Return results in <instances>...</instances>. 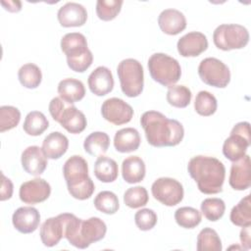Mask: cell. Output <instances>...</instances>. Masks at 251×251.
Wrapping results in <instances>:
<instances>
[{"label": "cell", "instance_id": "obj_1", "mask_svg": "<svg viewBox=\"0 0 251 251\" xmlns=\"http://www.w3.org/2000/svg\"><path fill=\"white\" fill-rule=\"evenodd\" d=\"M148 143L154 147L176 146L184 136L182 125L174 119H168L157 111L144 112L140 118Z\"/></svg>", "mask_w": 251, "mask_h": 251}, {"label": "cell", "instance_id": "obj_2", "mask_svg": "<svg viewBox=\"0 0 251 251\" xmlns=\"http://www.w3.org/2000/svg\"><path fill=\"white\" fill-rule=\"evenodd\" d=\"M187 171L202 193L217 194L222 192L226 168L217 158L203 155L195 156L188 162Z\"/></svg>", "mask_w": 251, "mask_h": 251}, {"label": "cell", "instance_id": "obj_3", "mask_svg": "<svg viewBox=\"0 0 251 251\" xmlns=\"http://www.w3.org/2000/svg\"><path fill=\"white\" fill-rule=\"evenodd\" d=\"M65 214V238L73 246L85 249L91 243L104 238L107 226L106 224L97 217H91L82 221L71 213Z\"/></svg>", "mask_w": 251, "mask_h": 251}, {"label": "cell", "instance_id": "obj_4", "mask_svg": "<svg viewBox=\"0 0 251 251\" xmlns=\"http://www.w3.org/2000/svg\"><path fill=\"white\" fill-rule=\"evenodd\" d=\"M63 174L71 196L78 200H85L92 196L95 185L88 176L87 162L81 156L70 157L64 164Z\"/></svg>", "mask_w": 251, "mask_h": 251}, {"label": "cell", "instance_id": "obj_5", "mask_svg": "<svg viewBox=\"0 0 251 251\" xmlns=\"http://www.w3.org/2000/svg\"><path fill=\"white\" fill-rule=\"evenodd\" d=\"M61 49L67 57L69 68L76 73L85 72L93 62V55L87 47V40L82 33L70 32L61 39Z\"/></svg>", "mask_w": 251, "mask_h": 251}, {"label": "cell", "instance_id": "obj_6", "mask_svg": "<svg viewBox=\"0 0 251 251\" xmlns=\"http://www.w3.org/2000/svg\"><path fill=\"white\" fill-rule=\"evenodd\" d=\"M66 103L60 97L53 98L48 106L51 117L70 133L82 132L87 126L84 114L74 105L66 106Z\"/></svg>", "mask_w": 251, "mask_h": 251}, {"label": "cell", "instance_id": "obj_7", "mask_svg": "<svg viewBox=\"0 0 251 251\" xmlns=\"http://www.w3.org/2000/svg\"><path fill=\"white\" fill-rule=\"evenodd\" d=\"M147 65L151 77L163 86L174 85L180 78L181 68L179 63L165 53L151 55Z\"/></svg>", "mask_w": 251, "mask_h": 251}, {"label": "cell", "instance_id": "obj_8", "mask_svg": "<svg viewBox=\"0 0 251 251\" xmlns=\"http://www.w3.org/2000/svg\"><path fill=\"white\" fill-rule=\"evenodd\" d=\"M117 74L125 95L133 98L141 94L144 85V72L140 62L132 58L125 59L119 63Z\"/></svg>", "mask_w": 251, "mask_h": 251}, {"label": "cell", "instance_id": "obj_9", "mask_svg": "<svg viewBox=\"0 0 251 251\" xmlns=\"http://www.w3.org/2000/svg\"><path fill=\"white\" fill-rule=\"evenodd\" d=\"M213 41L216 47L223 51L241 49L249 41V32L241 25L223 24L214 30Z\"/></svg>", "mask_w": 251, "mask_h": 251}, {"label": "cell", "instance_id": "obj_10", "mask_svg": "<svg viewBox=\"0 0 251 251\" xmlns=\"http://www.w3.org/2000/svg\"><path fill=\"white\" fill-rule=\"evenodd\" d=\"M250 143V124L248 122L237 123L223 144V154L229 161L236 162L246 155Z\"/></svg>", "mask_w": 251, "mask_h": 251}, {"label": "cell", "instance_id": "obj_11", "mask_svg": "<svg viewBox=\"0 0 251 251\" xmlns=\"http://www.w3.org/2000/svg\"><path fill=\"white\" fill-rule=\"evenodd\" d=\"M198 75L204 83L218 88L226 87L230 81L228 67L214 57L205 58L200 62Z\"/></svg>", "mask_w": 251, "mask_h": 251}, {"label": "cell", "instance_id": "obj_12", "mask_svg": "<svg viewBox=\"0 0 251 251\" xmlns=\"http://www.w3.org/2000/svg\"><path fill=\"white\" fill-rule=\"evenodd\" d=\"M153 197L163 205L172 207L183 199L182 184L172 177H159L151 186Z\"/></svg>", "mask_w": 251, "mask_h": 251}, {"label": "cell", "instance_id": "obj_13", "mask_svg": "<svg viewBox=\"0 0 251 251\" xmlns=\"http://www.w3.org/2000/svg\"><path fill=\"white\" fill-rule=\"evenodd\" d=\"M101 114L102 117L109 123L116 126H121L131 121L133 117V109L123 99L113 97L103 102Z\"/></svg>", "mask_w": 251, "mask_h": 251}, {"label": "cell", "instance_id": "obj_14", "mask_svg": "<svg viewBox=\"0 0 251 251\" xmlns=\"http://www.w3.org/2000/svg\"><path fill=\"white\" fill-rule=\"evenodd\" d=\"M51 193L50 184L43 178L36 177L24 182L19 191L20 199L25 204H38L48 199Z\"/></svg>", "mask_w": 251, "mask_h": 251}, {"label": "cell", "instance_id": "obj_15", "mask_svg": "<svg viewBox=\"0 0 251 251\" xmlns=\"http://www.w3.org/2000/svg\"><path fill=\"white\" fill-rule=\"evenodd\" d=\"M176 47L182 57H197L208 48V40L204 33L191 31L178 39Z\"/></svg>", "mask_w": 251, "mask_h": 251}, {"label": "cell", "instance_id": "obj_16", "mask_svg": "<svg viewBox=\"0 0 251 251\" xmlns=\"http://www.w3.org/2000/svg\"><path fill=\"white\" fill-rule=\"evenodd\" d=\"M12 223L14 227L21 233H31L39 226L40 214L34 207H20L14 212Z\"/></svg>", "mask_w": 251, "mask_h": 251}, {"label": "cell", "instance_id": "obj_17", "mask_svg": "<svg viewBox=\"0 0 251 251\" xmlns=\"http://www.w3.org/2000/svg\"><path fill=\"white\" fill-rule=\"evenodd\" d=\"M40 239L44 246L53 247L65 237V217L64 213L57 217L47 219L40 227Z\"/></svg>", "mask_w": 251, "mask_h": 251}, {"label": "cell", "instance_id": "obj_18", "mask_svg": "<svg viewBox=\"0 0 251 251\" xmlns=\"http://www.w3.org/2000/svg\"><path fill=\"white\" fill-rule=\"evenodd\" d=\"M229 185L234 190H245L251 184V162L249 155L232 162L228 178Z\"/></svg>", "mask_w": 251, "mask_h": 251}, {"label": "cell", "instance_id": "obj_19", "mask_svg": "<svg viewBox=\"0 0 251 251\" xmlns=\"http://www.w3.org/2000/svg\"><path fill=\"white\" fill-rule=\"evenodd\" d=\"M57 18L64 27L81 26L86 23L87 11L81 4L68 2L58 10Z\"/></svg>", "mask_w": 251, "mask_h": 251}, {"label": "cell", "instance_id": "obj_20", "mask_svg": "<svg viewBox=\"0 0 251 251\" xmlns=\"http://www.w3.org/2000/svg\"><path fill=\"white\" fill-rule=\"evenodd\" d=\"M23 169L31 176H40L46 169L48 162L47 157L42 149L36 145L26 147L21 157Z\"/></svg>", "mask_w": 251, "mask_h": 251}, {"label": "cell", "instance_id": "obj_21", "mask_svg": "<svg viewBox=\"0 0 251 251\" xmlns=\"http://www.w3.org/2000/svg\"><path fill=\"white\" fill-rule=\"evenodd\" d=\"M88 87L97 96H104L114 88V77L111 71L104 66L97 67L88 76Z\"/></svg>", "mask_w": 251, "mask_h": 251}, {"label": "cell", "instance_id": "obj_22", "mask_svg": "<svg viewBox=\"0 0 251 251\" xmlns=\"http://www.w3.org/2000/svg\"><path fill=\"white\" fill-rule=\"evenodd\" d=\"M158 25L164 33L176 35L186 27V19L176 9H166L159 15Z\"/></svg>", "mask_w": 251, "mask_h": 251}, {"label": "cell", "instance_id": "obj_23", "mask_svg": "<svg viewBox=\"0 0 251 251\" xmlns=\"http://www.w3.org/2000/svg\"><path fill=\"white\" fill-rule=\"evenodd\" d=\"M69 139L60 131H53L49 133L42 142V151L47 159H59L68 150Z\"/></svg>", "mask_w": 251, "mask_h": 251}, {"label": "cell", "instance_id": "obj_24", "mask_svg": "<svg viewBox=\"0 0 251 251\" xmlns=\"http://www.w3.org/2000/svg\"><path fill=\"white\" fill-rule=\"evenodd\" d=\"M140 141L139 132L133 127L122 128L118 130L114 136L115 149L121 153H129L137 150Z\"/></svg>", "mask_w": 251, "mask_h": 251}, {"label": "cell", "instance_id": "obj_25", "mask_svg": "<svg viewBox=\"0 0 251 251\" xmlns=\"http://www.w3.org/2000/svg\"><path fill=\"white\" fill-rule=\"evenodd\" d=\"M58 93L60 98L68 104H74L80 101L85 95L83 83L76 78H65L58 84Z\"/></svg>", "mask_w": 251, "mask_h": 251}, {"label": "cell", "instance_id": "obj_26", "mask_svg": "<svg viewBox=\"0 0 251 251\" xmlns=\"http://www.w3.org/2000/svg\"><path fill=\"white\" fill-rule=\"evenodd\" d=\"M145 164L138 156H129L122 163V176L127 183H137L145 176Z\"/></svg>", "mask_w": 251, "mask_h": 251}, {"label": "cell", "instance_id": "obj_27", "mask_svg": "<svg viewBox=\"0 0 251 251\" xmlns=\"http://www.w3.org/2000/svg\"><path fill=\"white\" fill-rule=\"evenodd\" d=\"M94 175L102 182H113L119 175L117 162L106 156L98 157L94 164Z\"/></svg>", "mask_w": 251, "mask_h": 251}, {"label": "cell", "instance_id": "obj_28", "mask_svg": "<svg viewBox=\"0 0 251 251\" xmlns=\"http://www.w3.org/2000/svg\"><path fill=\"white\" fill-rule=\"evenodd\" d=\"M110 145V137L106 132L94 131L91 132L83 142L84 151L95 157L103 156Z\"/></svg>", "mask_w": 251, "mask_h": 251}, {"label": "cell", "instance_id": "obj_29", "mask_svg": "<svg viewBox=\"0 0 251 251\" xmlns=\"http://www.w3.org/2000/svg\"><path fill=\"white\" fill-rule=\"evenodd\" d=\"M48 126L49 122L43 113L39 111H31L26 115L23 128L28 135L38 136L42 134Z\"/></svg>", "mask_w": 251, "mask_h": 251}, {"label": "cell", "instance_id": "obj_30", "mask_svg": "<svg viewBox=\"0 0 251 251\" xmlns=\"http://www.w3.org/2000/svg\"><path fill=\"white\" fill-rule=\"evenodd\" d=\"M230 222L237 226H251V201L250 195L243 197L230 211Z\"/></svg>", "mask_w": 251, "mask_h": 251}, {"label": "cell", "instance_id": "obj_31", "mask_svg": "<svg viewBox=\"0 0 251 251\" xmlns=\"http://www.w3.org/2000/svg\"><path fill=\"white\" fill-rule=\"evenodd\" d=\"M18 77L23 86L25 88L34 89L41 83L42 74L38 66L32 63H27L20 68Z\"/></svg>", "mask_w": 251, "mask_h": 251}, {"label": "cell", "instance_id": "obj_32", "mask_svg": "<svg viewBox=\"0 0 251 251\" xmlns=\"http://www.w3.org/2000/svg\"><path fill=\"white\" fill-rule=\"evenodd\" d=\"M222 241L217 231L211 227H204L197 236L198 251H222Z\"/></svg>", "mask_w": 251, "mask_h": 251}, {"label": "cell", "instance_id": "obj_33", "mask_svg": "<svg viewBox=\"0 0 251 251\" xmlns=\"http://www.w3.org/2000/svg\"><path fill=\"white\" fill-rule=\"evenodd\" d=\"M191 91L184 85H171L167 91V101L176 108H185L191 101Z\"/></svg>", "mask_w": 251, "mask_h": 251}, {"label": "cell", "instance_id": "obj_34", "mask_svg": "<svg viewBox=\"0 0 251 251\" xmlns=\"http://www.w3.org/2000/svg\"><path fill=\"white\" fill-rule=\"evenodd\" d=\"M93 203L98 211L107 215L115 214L120 208L118 196L114 192L108 190L99 192L94 198Z\"/></svg>", "mask_w": 251, "mask_h": 251}, {"label": "cell", "instance_id": "obj_35", "mask_svg": "<svg viewBox=\"0 0 251 251\" xmlns=\"http://www.w3.org/2000/svg\"><path fill=\"white\" fill-rule=\"evenodd\" d=\"M201 213L192 207H180L175 213L176 224L183 228H194L201 223Z\"/></svg>", "mask_w": 251, "mask_h": 251}, {"label": "cell", "instance_id": "obj_36", "mask_svg": "<svg viewBox=\"0 0 251 251\" xmlns=\"http://www.w3.org/2000/svg\"><path fill=\"white\" fill-rule=\"evenodd\" d=\"M218 102L216 97L206 90H201L197 93L194 102V109L197 114L209 117L217 111Z\"/></svg>", "mask_w": 251, "mask_h": 251}, {"label": "cell", "instance_id": "obj_37", "mask_svg": "<svg viewBox=\"0 0 251 251\" xmlns=\"http://www.w3.org/2000/svg\"><path fill=\"white\" fill-rule=\"evenodd\" d=\"M200 209L208 221L216 222L224 216L226 204L221 198H206L202 201Z\"/></svg>", "mask_w": 251, "mask_h": 251}, {"label": "cell", "instance_id": "obj_38", "mask_svg": "<svg viewBox=\"0 0 251 251\" xmlns=\"http://www.w3.org/2000/svg\"><path fill=\"white\" fill-rule=\"evenodd\" d=\"M122 0H98L96 2V14L102 21H112L121 12Z\"/></svg>", "mask_w": 251, "mask_h": 251}, {"label": "cell", "instance_id": "obj_39", "mask_svg": "<svg viewBox=\"0 0 251 251\" xmlns=\"http://www.w3.org/2000/svg\"><path fill=\"white\" fill-rule=\"evenodd\" d=\"M149 200L148 192L143 186L129 187L126 190L124 194L125 204L132 209L143 207L147 204Z\"/></svg>", "mask_w": 251, "mask_h": 251}, {"label": "cell", "instance_id": "obj_40", "mask_svg": "<svg viewBox=\"0 0 251 251\" xmlns=\"http://www.w3.org/2000/svg\"><path fill=\"white\" fill-rule=\"evenodd\" d=\"M21 120V112L14 106L0 107V131L4 132L16 127Z\"/></svg>", "mask_w": 251, "mask_h": 251}, {"label": "cell", "instance_id": "obj_41", "mask_svg": "<svg viewBox=\"0 0 251 251\" xmlns=\"http://www.w3.org/2000/svg\"><path fill=\"white\" fill-rule=\"evenodd\" d=\"M157 215L156 213L149 208H144L138 210L134 215V222L136 226L143 231L152 229L157 224Z\"/></svg>", "mask_w": 251, "mask_h": 251}, {"label": "cell", "instance_id": "obj_42", "mask_svg": "<svg viewBox=\"0 0 251 251\" xmlns=\"http://www.w3.org/2000/svg\"><path fill=\"white\" fill-rule=\"evenodd\" d=\"M2 182H1V194H0V200L5 201L12 197L14 186L10 178L6 177L3 173H1Z\"/></svg>", "mask_w": 251, "mask_h": 251}, {"label": "cell", "instance_id": "obj_43", "mask_svg": "<svg viewBox=\"0 0 251 251\" xmlns=\"http://www.w3.org/2000/svg\"><path fill=\"white\" fill-rule=\"evenodd\" d=\"M241 244L244 249L248 250L250 249L251 246V241H250V226H242V229L240 230V235H239Z\"/></svg>", "mask_w": 251, "mask_h": 251}, {"label": "cell", "instance_id": "obj_44", "mask_svg": "<svg viewBox=\"0 0 251 251\" xmlns=\"http://www.w3.org/2000/svg\"><path fill=\"white\" fill-rule=\"evenodd\" d=\"M1 5L9 12L17 13L22 9L21 1H2Z\"/></svg>", "mask_w": 251, "mask_h": 251}]
</instances>
